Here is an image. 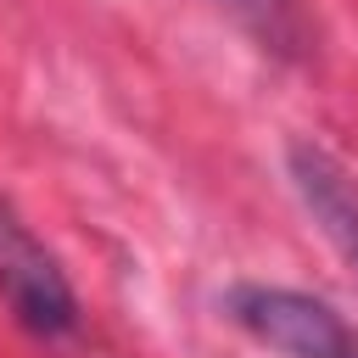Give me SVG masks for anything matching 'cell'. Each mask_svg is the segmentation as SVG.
<instances>
[{
	"label": "cell",
	"mask_w": 358,
	"mask_h": 358,
	"mask_svg": "<svg viewBox=\"0 0 358 358\" xmlns=\"http://www.w3.org/2000/svg\"><path fill=\"white\" fill-rule=\"evenodd\" d=\"M0 302L39 341H67L84 324V308H78V291H73L67 268L17 218L11 201H0Z\"/></svg>",
	"instance_id": "2"
},
{
	"label": "cell",
	"mask_w": 358,
	"mask_h": 358,
	"mask_svg": "<svg viewBox=\"0 0 358 358\" xmlns=\"http://www.w3.org/2000/svg\"><path fill=\"white\" fill-rule=\"evenodd\" d=\"M224 319L241 324L257 347L280 358H358V330L347 313L313 291L296 285H268V280H241L218 296Z\"/></svg>",
	"instance_id": "1"
},
{
	"label": "cell",
	"mask_w": 358,
	"mask_h": 358,
	"mask_svg": "<svg viewBox=\"0 0 358 358\" xmlns=\"http://www.w3.org/2000/svg\"><path fill=\"white\" fill-rule=\"evenodd\" d=\"M285 179H291L296 201L308 207V218L319 224V235L358 274V173L336 151H324L319 140H291L285 145Z\"/></svg>",
	"instance_id": "3"
},
{
	"label": "cell",
	"mask_w": 358,
	"mask_h": 358,
	"mask_svg": "<svg viewBox=\"0 0 358 358\" xmlns=\"http://www.w3.org/2000/svg\"><path fill=\"white\" fill-rule=\"evenodd\" d=\"M218 6H224L263 50H274V56H296L302 39H308L296 0H218Z\"/></svg>",
	"instance_id": "4"
}]
</instances>
